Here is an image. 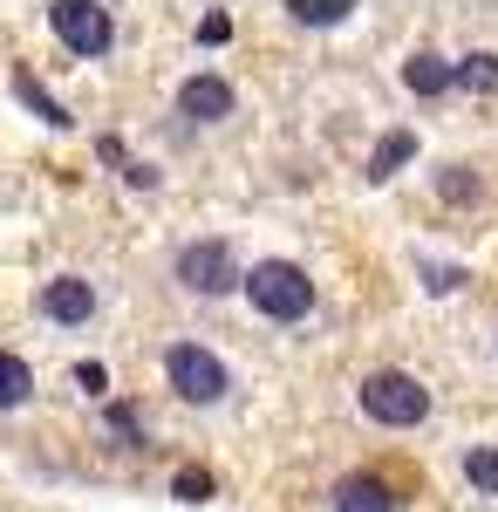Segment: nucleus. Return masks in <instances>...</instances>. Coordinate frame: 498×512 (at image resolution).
I'll return each mask as SVG.
<instances>
[{
	"label": "nucleus",
	"instance_id": "nucleus-15",
	"mask_svg": "<svg viewBox=\"0 0 498 512\" xmlns=\"http://www.w3.org/2000/svg\"><path fill=\"white\" fill-rule=\"evenodd\" d=\"M464 478L498 499V444H471V451H464Z\"/></svg>",
	"mask_w": 498,
	"mask_h": 512
},
{
	"label": "nucleus",
	"instance_id": "nucleus-14",
	"mask_svg": "<svg viewBox=\"0 0 498 512\" xmlns=\"http://www.w3.org/2000/svg\"><path fill=\"white\" fill-rule=\"evenodd\" d=\"M458 89H471V96H492V89H498V55H492V48H478V55H464V62H458Z\"/></svg>",
	"mask_w": 498,
	"mask_h": 512
},
{
	"label": "nucleus",
	"instance_id": "nucleus-7",
	"mask_svg": "<svg viewBox=\"0 0 498 512\" xmlns=\"http://www.w3.org/2000/svg\"><path fill=\"white\" fill-rule=\"evenodd\" d=\"M178 110H185L192 123H226L232 110H239V96H232L226 76H212V69H205V76H185V82H178Z\"/></svg>",
	"mask_w": 498,
	"mask_h": 512
},
{
	"label": "nucleus",
	"instance_id": "nucleus-17",
	"mask_svg": "<svg viewBox=\"0 0 498 512\" xmlns=\"http://www.w3.org/2000/svg\"><path fill=\"white\" fill-rule=\"evenodd\" d=\"M437 192L451 198V205H471V198H478V178H471L464 164H444V171H437Z\"/></svg>",
	"mask_w": 498,
	"mask_h": 512
},
{
	"label": "nucleus",
	"instance_id": "nucleus-16",
	"mask_svg": "<svg viewBox=\"0 0 498 512\" xmlns=\"http://www.w3.org/2000/svg\"><path fill=\"white\" fill-rule=\"evenodd\" d=\"M171 499L205 506V499H212V472H205V465H178V472H171Z\"/></svg>",
	"mask_w": 498,
	"mask_h": 512
},
{
	"label": "nucleus",
	"instance_id": "nucleus-22",
	"mask_svg": "<svg viewBox=\"0 0 498 512\" xmlns=\"http://www.w3.org/2000/svg\"><path fill=\"white\" fill-rule=\"evenodd\" d=\"M123 178H130L137 192H151V185H157V171H151V164H123Z\"/></svg>",
	"mask_w": 498,
	"mask_h": 512
},
{
	"label": "nucleus",
	"instance_id": "nucleus-2",
	"mask_svg": "<svg viewBox=\"0 0 498 512\" xmlns=\"http://www.w3.org/2000/svg\"><path fill=\"white\" fill-rule=\"evenodd\" d=\"M362 417L383 431H417L430 417V390L410 369H376V376H362Z\"/></svg>",
	"mask_w": 498,
	"mask_h": 512
},
{
	"label": "nucleus",
	"instance_id": "nucleus-21",
	"mask_svg": "<svg viewBox=\"0 0 498 512\" xmlns=\"http://www.w3.org/2000/svg\"><path fill=\"white\" fill-rule=\"evenodd\" d=\"M232 41V14H205L198 21V48H226Z\"/></svg>",
	"mask_w": 498,
	"mask_h": 512
},
{
	"label": "nucleus",
	"instance_id": "nucleus-4",
	"mask_svg": "<svg viewBox=\"0 0 498 512\" xmlns=\"http://www.w3.org/2000/svg\"><path fill=\"white\" fill-rule=\"evenodd\" d=\"M48 28H55V41H62L69 55H82V62L110 55V41H116L110 7H96V0H55V7H48Z\"/></svg>",
	"mask_w": 498,
	"mask_h": 512
},
{
	"label": "nucleus",
	"instance_id": "nucleus-20",
	"mask_svg": "<svg viewBox=\"0 0 498 512\" xmlns=\"http://www.w3.org/2000/svg\"><path fill=\"white\" fill-rule=\"evenodd\" d=\"M69 376H76L82 396H103V403H110V369H103V362H76Z\"/></svg>",
	"mask_w": 498,
	"mask_h": 512
},
{
	"label": "nucleus",
	"instance_id": "nucleus-5",
	"mask_svg": "<svg viewBox=\"0 0 498 512\" xmlns=\"http://www.w3.org/2000/svg\"><path fill=\"white\" fill-rule=\"evenodd\" d=\"M171 274L185 280V294H232L239 287V260H232V246L226 239H192V246H178V260H171Z\"/></svg>",
	"mask_w": 498,
	"mask_h": 512
},
{
	"label": "nucleus",
	"instance_id": "nucleus-12",
	"mask_svg": "<svg viewBox=\"0 0 498 512\" xmlns=\"http://www.w3.org/2000/svg\"><path fill=\"white\" fill-rule=\"evenodd\" d=\"M28 396H35V369L14 349H0V410H21Z\"/></svg>",
	"mask_w": 498,
	"mask_h": 512
},
{
	"label": "nucleus",
	"instance_id": "nucleus-8",
	"mask_svg": "<svg viewBox=\"0 0 498 512\" xmlns=\"http://www.w3.org/2000/svg\"><path fill=\"white\" fill-rule=\"evenodd\" d=\"M328 512H403V506H396L389 478H376V472H348V478H335V492H328Z\"/></svg>",
	"mask_w": 498,
	"mask_h": 512
},
{
	"label": "nucleus",
	"instance_id": "nucleus-19",
	"mask_svg": "<svg viewBox=\"0 0 498 512\" xmlns=\"http://www.w3.org/2000/svg\"><path fill=\"white\" fill-rule=\"evenodd\" d=\"M103 424H110L123 444H144V424H137V410H130V403H103Z\"/></svg>",
	"mask_w": 498,
	"mask_h": 512
},
{
	"label": "nucleus",
	"instance_id": "nucleus-9",
	"mask_svg": "<svg viewBox=\"0 0 498 512\" xmlns=\"http://www.w3.org/2000/svg\"><path fill=\"white\" fill-rule=\"evenodd\" d=\"M403 89H410V96H444V89H458V62L417 48V55L403 62Z\"/></svg>",
	"mask_w": 498,
	"mask_h": 512
},
{
	"label": "nucleus",
	"instance_id": "nucleus-3",
	"mask_svg": "<svg viewBox=\"0 0 498 512\" xmlns=\"http://www.w3.org/2000/svg\"><path fill=\"white\" fill-rule=\"evenodd\" d=\"M164 376H171V390L185 396V403H219V396L232 390L226 362L205 349V342H171V349H164Z\"/></svg>",
	"mask_w": 498,
	"mask_h": 512
},
{
	"label": "nucleus",
	"instance_id": "nucleus-13",
	"mask_svg": "<svg viewBox=\"0 0 498 512\" xmlns=\"http://www.w3.org/2000/svg\"><path fill=\"white\" fill-rule=\"evenodd\" d=\"M287 14H294L301 28H342L355 7H348V0H287Z\"/></svg>",
	"mask_w": 498,
	"mask_h": 512
},
{
	"label": "nucleus",
	"instance_id": "nucleus-11",
	"mask_svg": "<svg viewBox=\"0 0 498 512\" xmlns=\"http://www.w3.org/2000/svg\"><path fill=\"white\" fill-rule=\"evenodd\" d=\"M14 96H21V103H28V110H35L41 123H48V130H69V110H62V103H55V96H48V89H41L35 76H28V69H14Z\"/></svg>",
	"mask_w": 498,
	"mask_h": 512
},
{
	"label": "nucleus",
	"instance_id": "nucleus-18",
	"mask_svg": "<svg viewBox=\"0 0 498 512\" xmlns=\"http://www.w3.org/2000/svg\"><path fill=\"white\" fill-rule=\"evenodd\" d=\"M417 274L430 294H458L464 287V267H451V260H417Z\"/></svg>",
	"mask_w": 498,
	"mask_h": 512
},
{
	"label": "nucleus",
	"instance_id": "nucleus-1",
	"mask_svg": "<svg viewBox=\"0 0 498 512\" xmlns=\"http://www.w3.org/2000/svg\"><path fill=\"white\" fill-rule=\"evenodd\" d=\"M239 287H246V301H253L260 321H307L314 315V280L294 260H260Z\"/></svg>",
	"mask_w": 498,
	"mask_h": 512
},
{
	"label": "nucleus",
	"instance_id": "nucleus-6",
	"mask_svg": "<svg viewBox=\"0 0 498 512\" xmlns=\"http://www.w3.org/2000/svg\"><path fill=\"white\" fill-rule=\"evenodd\" d=\"M41 321H55V328H89L96 321V280L82 274H55L48 287H41Z\"/></svg>",
	"mask_w": 498,
	"mask_h": 512
},
{
	"label": "nucleus",
	"instance_id": "nucleus-10",
	"mask_svg": "<svg viewBox=\"0 0 498 512\" xmlns=\"http://www.w3.org/2000/svg\"><path fill=\"white\" fill-rule=\"evenodd\" d=\"M410 158H417V130H383V144L369 151V178L383 185V178H396Z\"/></svg>",
	"mask_w": 498,
	"mask_h": 512
}]
</instances>
